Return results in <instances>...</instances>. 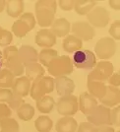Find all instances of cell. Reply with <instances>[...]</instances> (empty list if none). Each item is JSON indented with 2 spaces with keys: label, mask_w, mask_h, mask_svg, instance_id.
<instances>
[{
  "label": "cell",
  "mask_w": 120,
  "mask_h": 132,
  "mask_svg": "<svg viewBox=\"0 0 120 132\" xmlns=\"http://www.w3.org/2000/svg\"><path fill=\"white\" fill-rule=\"evenodd\" d=\"M58 56L57 50L53 48H44L38 53V61L42 66L48 67L50 62Z\"/></svg>",
  "instance_id": "cell-26"
},
{
  "label": "cell",
  "mask_w": 120,
  "mask_h": 132,
  "mask_svg": "<svg viewBox=\"0 0 120 132\" xmlns=\"http://www.w3.org/2000/svg\"><path fill=\"white\" fill-rule=\"evenodd\" d=\"M54 83L56 92L60 97L70 96L73 94L74 90H75L74 81L67 76H61V77L55 78Z\"/></svg>",
  "instance_id": "cell-12"
},
{
  "label": "cell",
  "mask_w": 120,
  "mask_h": 132,
  "mask_svg": "<svg viewBox=\"0 0 120 132\" xmlns=\"http://www.w3.org/2000/svg\"><path fill=\"white\" fill-rule=\"evenodd\" d=\"M12 114L11 109L8 106V105L0 103V121L10 117Z\"/></svg>",
  "instance_id": "cell-38"
},
{
  "label": "cell",
  "mask_w": 120,
  "mask_h": 132,
  "mask_svg": "<svg viewBox=\"0 0 120 132\" xmlns=\"http://www.w3.org/2000/svg\"><path fill=\"white\" fill-rule=\"evenodd\" d=\"M118 73H119V75H120V69H119V72H118Z\"/></svg>",
  "instance_id": "cell-47"
},
{
  "label": "cell",
  "mask_w": 120,
  "mask_h": 132,
  "mask_svg": "<svg viewBox=\"0 0 120 132\" xmlns=\"http://www.w3.org/2000/svg\"><path fill=\"white\" fill-rule=\"evenodd\" d=\"M19 19L23 20L24 22H26L28 24V26L30 27L31 31L33 30V28L36 27V24H37V20H36V17L33 14L30 13V12H26V13H23L22 15L20 16Z\"/></svg>",
  "instance_id": "cell-35"
},
{
  "label": "cell",
  "mask_w": 120,
  "mask_h": 132,
  "mask_svg": "<svg viewBox=\"0 0 120 132\" xmlns=\"http://www.w3.org/2000/svg\"><path fill=\"white\" fill-rule=\"evenodd\" d=\"M107 82H108L109 86H112V87H116V88H118L120 86V75L119 73L117 72V73H114L113 72V74L109 77V79L107 80Z\"/></svg>",
  "instance_id": "cell-41"
},
{
  "label": "cell",
  "mask_w": 120,
  "mask_h": 132,
  "mask_svg": "<svg viewBox=\"0 0 120 132\" xmlns=\"http://www.w3.org/2000/svg\"><path fill=\"white\" fill-rule=\"evenodd\" d=\"M101 105L106 108H113L117 106L120 104V89L112 86H107L106 93L104 98L99 100Z\"/></svg>",
  "instance_id": "cell-14"
},
{
  "label": "cell",
  "mask_w": 120,
  "mask_h": 132,
  "mask_svg": "<svg viewBox=\"0 0 120 132\" xmlns=\"http://www.w3.org/2000/svg\"><path fill=\"white\" fill-rule=\"evenodd\" d=\"M17 116L23 121L31 120L35 116V109L32 105L24 103L18 110H17Z\"/></svg>",
  "instance_id": "cell-30"
},
{
  "label": "cell",
  "mask_w": 120,
  "mask_h": 132,
  "mask_svg": "<svg viewBox=\"0 0 120 132\" xmlns=\"http://www.w3.org/2000/svg\"><path fill=\"white\" fill-rule=\"evenodd\" d=\"M118 132H120V130H119V131H118Z\"/></svg>",
  "instance_id": "cell-48"
},
{
  "label": "cell",
  "mask_w": 120,
  "mask_h": 132,
  "mask_svg": "<svg viewBox=\"0 0 120 132\" xmlns=\"http://www.w3.org/2000/svg\"><path fill=\"white\" fill-rule=\"evenodd\" d=\"M31 86H32V82L26 76H21L15 79L11 90L14 94L22 98H25L28 95H30Z\"/></svg>",
  "instance_id": "cell-17"
},
{
  "label": "cell",
  "mask_w": 120,
  "mask_h": 132,
  "mask_svg": "<svg viewBox=\"0 0 120 132\" xmlns=\"http://www.w3.org/2000/svg\"><path fill=\"white\" fill-rule=\"evenodd\" d=\"M74 69V66L72 63V59L68 55H61L57 56L50 62L47 67L48 73L53 77H61V76H67L71 74Z\"/></svg>",
  "instance_id": "cell-2"
},
{
  "label": "cell",
  "mask_w": 120,
  "mask_h": 132,
  "mask_svg": "<svg viewBox=\"0 0 120 132\" xmlns=\"http://www.w3.org/2000/svg\"><path fill=\"white\" fill-rule=\"evenodd\" d=\"M36 105H37V109L40 113H50L51 110L54 109L55 101L51 96L45 95L42 98H40L37 101Z\"/></svg>",
  "instance_id": "cell-25"
},
{
  "label": "cell",
  "mask_w": 120,
  "mask_h": 132,
  "mask_svg": "<svg viewBox=\"0 0 120 132\" xmlns=\"http://www.w3.org/2000/svg\"><path fill=\"white\" fill-rule=\"evenodd\" d=\"M88 23L95 28H104L110 21V14L104 7H95L87 15Z\"/></svg>",
  "instance_id": "cell-9"
},
{
  "label": "cell",
  "mask_w": 120,
  "mask_h": 132,
  "mask_svg": "<svg viewBox=\"0 0 120 132\" xmlns=\"http://www.w3.org/2000/svg\"><path fill=\"white\" fill-rule=\"evenodd\" d=\"M57 5L63 11H71L72 9H74L75 0H59L57 2Z\"/></svg>",
  "instance_id": "cell-37"
},
{
  "label": "cell",
  "mask_w": 120,
  "mask_h": 132,
  "mask_svg": "<svg viewBox=\"0 0 120 132\" xmlns=\"http://www.w3.org/2000/svg\"><path fill=\"white\" fill-rule=\"evenodd\" d=\"M25 9V2L23 0L6 1V13L12 18L20 17Z\"/></svg>",
  "instance_id": "cell-23"
},
{
  "label": "cell",
  "mask_w": 120,
  "mask_h": 132,
  "mask_svg": "<svg viewBox=\"0 0 120 132\" xmlns=\"http://www.w3.org/2000/svg\"><path fill=\"white\" fill-rule=\"evenodd\" d=\"M88 122L92 123L96 127L111 126V110L104 105H98L87 116Z\"/></svg>",
  "instance_id": "cell-4"
},
{
  "label": "cell",
  "mask_w": 120,
  "mask_h": 132,
  "mask_svg": "<svg viewBox=\"0 0 120 132\" xmlns=\"http://www.w3.org/2000/svg\"><path fill=\"white\" fill-rule=\"evenodd\" d=\"M1 30H2V27H0V31H1Z\"/></svg>",
  "instance_id": "cell-46"
},
{
  "label": "cell",
  "mask_w": 120,
  "mask_h": 132,
  "mask_svg": "<svg viewBox=\"0 0 120 132\" xmlns=\"http://www.w3.org/2000/svg\"><path fill=\"white\" fill-rule=\"evenodd\" d=\"M15 79V75L10 70L6 68L0 69V88L11 89Z\"/></svg>",
  "instance_id": "cell-28"
},
{
  "label": "cell",
  "mask_w": 120,
  "mask_h": 132,
  "mask_svg": "<svg viewBox=\"0 0 120 132\" xmlns=\"http://www.w3.org/2000/svg\"><path fill=\"white\" fill-rule=\"evenodd\" d=\"M96 128L97 127L93 125L92 123L90 122H81L79 125H78V129L77 132H95L96 131Z\"/></svg>",
  "instance_id": "cell-39"
},
{
  "label": "cell",
  "mask_w": 120,
  "mask_h": 132,
  "mask_svg": "<svg viewBox=\"0 0 120 132\" xmlns=\"http://www.w3.org/2000/svg\"><path fill=\"white\" fill-rule=\"evenodd\" d=\"M35 42L40 47L51 48L56 44V37L50 29H41L36 35Z\"/></svg>",
  "instance_id": "cell-11"
},
{
  "label": "cell",
  "mask_w": 120,
  "mask_h": 132,
  "mask_svg": "<svg viewBox=\"0 0 120 132\" xmlns=\"http://www.w3.org/2000/svg\"><path fill=\"white\" fill-rule=\"evenodd\" d=\"M111 123L114 126H120V105L111 110Z\"/></svg>",
  "instance_id": "cell-36"
},
{
  "label": "cell",
  "mask_w": 120,
  "mask_h": 132,
  "mask_svg": "<svg viewBox=\"0 0 120 132\" xmlns=\"http://www.w3.org/2000/svg\"><path fill=\"white\" fill-rule=\"evenodd\" d=\"M72 63L78 69H93L97 64V57L91 50H81L73 54Z\"/></svg>",
  "instance_id": "cell-5"
},
{
  "label": "cell",
  "mask_w": 120,
  "mask_h": 132,
  "mask_svg": "<svg viewBox=\"0 0 120 132\" xmlns=\"http://www.w3.org/2000/svg\"><path fill=\"white\" fill-rule=\"evenodd\" d=\"M95 132H114V128L112 126H107V125L98 126L96 128V131Z\"/></svg>",
  "instance_id": "cell-43"
},
{
  "label": "cell",
  "mask_w": 120,
  "mask_h": 132,
  "mask_svg": "<svg viewBox=\"0 0 120 132\" xmlns=\"http://www.w3.org/2000/svg\"><path fill=\"white\" fill-rule=\"evenodd\" d=\"M82 40L73 35H68L67 37H65V39H63V43H62V48L68 53H71V52L75 53L78 50H82Z\"/></svg>",
  "instance_id": "cell-22"
},
{
  "label": "cell",
  "mask_w": 120,
  "mask_h": 132,
  "mask_svg": "<svg viewBox=\"0 0 120 132\" xmlns=\"http://www.w3.org/2000/svg\"><path fill=\"white\" fill-rule=\"evenodd\" d=\"M116 43L110 37H104L98 39L95 45V52L98 58L101 60H107L114 55L116 51Z\"/></svg>",
  "instance_id": "cell-8"
},
{
  "label": "cell",
  "mask_w": 120,
  "mask_h": 132,
  "mask_svg": "<svg viewBox=\"0 0 120 132\" xmlns=\"http://www.w3.org/2000/svg\"><path fill=\"white\" fill-rule=\"evenodd\" d=\"M71 31L73 36L81 39L82 42L91 40L96 36L95 28L85 21H78V22L73 23L71 26Z\"/></svg>",
  "instance_id": "cell-10"
},
{
  "label": "cell",
  "mask_w": 120,
  "mask_h": 132,
  "mask_svg": "<svg viewBox=\"0 0 120 132\" xmlns=\"http://www.w3.org/2000/svg\"><path fill=\"white\" fill-rule=\"evenodd\" d=\"M96 0H76L74 10L78 15H88L97 5Z\"/></svg>",
  "instance_id": "cell-24"
},
{
  "label": "cell",
  "mask_w": 120,
  "mask_h": 132,
  "mask_svg": "<svg viewBox=\"0 0 120 132\" xmlns=\"http://www.w3.org/2000/svg\"><path fill=\"white\" fill-rule=\"evenodd\" d=\"M7 104H8V106H9L11 110H17L23 104H24V100H23L22 97H20V96H18V95L13 93V95L11 96V98L7 102Z\"/></svg>",
  "instance_id": "cell-33"
},
{
  "label": "cell",
  "mask_w": 120,
  "mask_h": 132,
  "mask_svg": "<svg viewBox=\"0 0 120 132\" xmlns=\"http://www.w3.org/2000/svg\"><path fill=\"white\" fill-rule=\"evenodd\" d=\"M108 4L111 9L119 11L120 10V0H109Z\"/></svg>",
  "instance_id": "cell-42"
},
{
  "label": "cell",
  "mask_w": 120,
  "mask_h": 132,
  "mask_svg": "<svg viewBox=\"0 0 120 132\" xmlns=\"http://www.w3.org/2000/svg\"><path fill=\"white\" fill-rule=\"evenodd\" d=\"M29 32H31L30 27L21 19L16 20L12 25V34H14L17 38H24Z\"/></svg>",
  "instance_id": "cell-29"
},
{
  "label": "cell",
  "mask_w": 120,
  "mask_h": 132,
  "mask_svg": "<svg viewBox=\"0 0 120 132\" xmlns=\"http://www.w3.org/2000/svg\"><path fill=\"white\" fill-rule=\"evenodd\" d=\"M12 95H13V92L11 89L0 88V103H3V104L7 103Z\"/></svg>",
  "instance_id": "cell-40"
},
{
  "label": "cell",
  "mask_w": 120,
  "mask_h": 132,
  "mask_svg": "<svg viewBox=\"0 0 120 132\" xmlns=\"http://www.w3.org/2000/svg\"><path fill=\"white\" fill-rule=\"evenodd\" d=\"M55 129L57 132H76L78 122L72 116H63L57 120Z\"/></svg>",
  "instance_id": "cell-19"
},
{
  "label": "cell",
  "mask_w": 120,
  "mask_h": 132,
  "mask_svg": "<svg viewBox=\"0 0 120 132\" xmlns=\"http://www.w3.org/2000/svg\"><path fill=\"white\" fill-rule=\"evenodd\" d=\"M55 88L54 79L50 76H45L38 78L32 83L31 90H30V96L31 98L36 101L42 98L44 96L53 92Z\"/></svg>",
  "instance_id": "cell-3"
},
{
  "label": "cell",
  "mask_w": 120,
  "mask_h": 132,
  "mask_svg": "<svg viewBox=\"0 0 120 132\" xmlns=\"http://www.w3.org/2000/svg\"><path fill=\"white\" fill-rule=\"evenodd\" d=\"M35 127L38 130V132H50V130L53 127V121L49 116H40L35 121Z\"/></svg>",
  "instance_id": "cell-27"
},
{
  "label": "cell",
  "mask_w": 120,
  "mask_h": 132,
  "mask_svg": "<svg viewBox=\"0 0 120 132\" xmlns=\"http://www.w3.org/2000/svg\"><path fill=\"white\" fill-rule=\"evenodd\" d=\"M87 88L88 93L91 96H93L95 99L100 100L104 98L105 93H106V89L107 86L105 85L104 82H99V81H95V80H87Z\"/></svg>",
  "instance_id": "cell-20"
},
{
  "label": "cell",
  "mask_w": 120,
  "mask_h": 132,
  "mask_svg": "<svg viewBox=\"0 0 120 132\" xmlns=\"http://www.w3.org/2000/svg\"><path fill=\"white\" fill-rule=\"evenodd\" d=\"M57 112L62 116H73L79 110V101L74 95L61 97L56 103Z\"/></svg>",
  "instance_id": "cell-7"
},
{
  "label": "cell",
  "mask_w": 120,
  "mask_h": 132,
  "mask_svg": "<svg viewBox=\"0 0 120 132\" xmlns=\"http://www.w3.org/2000/svg\"><path fill=\"white\" fill-rule=\"evenodd\" d=\"M0 132H20V126L16 119L8 117L0 121Z\"/></svg>",
  "instance_id": "cell-31"
},
{
  "label": "cell",
  "mask_w": 120,
  "mask_h": 132,
  "mask_svg": "<svg viewBox=\"0 0 120 132\" xmlns=\"http://www.w3.org/2000/svg\"><path fill=\"white\" fill-rule=\"evenodd\" d=\"M3 68H6L15 75V77H21L25 72V65L20 60L18 53L10 56L5 60H3Z\"/></svg>",
  "instance_id": "cell-13"
},
{
  "label": "cell",
  "mask_w": 120,
  "mask_h": 132,
  "mask_svg": "<svg viewBox=\"0 0 120 132\" xmlns=\"http://www.w3.org/2000/svg\"><path fill=\"white\" fill-rule=\"evenodd\" d=\"M78 101H79V109L86 116L98 105L97 99H95L88 92H84L81 94Z\"/></svg>",
  "instance_id": "cell-18"
},
{
  "label": "cell",
  "mask_w": 120,
  "mask_h": 132,
  "mask_svg": "<svg viewBox=\"0 0 120 132\" xmlns=\"http://www.w3.org/2000/svg\"><path fill=\"white\" fill-rule=\"evenodd\" d=\"M113 71H114V66L110 61L101 60L97 62L93 69L88 75V79L99 82H106L109 77L113 74Z\"/></svg>",
  "instance_id": "cell-6"
},
{
  "label": "cell",
  "mask_w": 120,
  "mask_h": 132,
  "mask_svg": "<svg viewBox=\"0 0 120 132\" xmlns=\"http://www.w3.org/2000/svg\"><path fill=\"white\" fill-rule=\"evenodd\" d=\"M18 56L25 66L38 61V52L32 45H22L18 48Z\"/></svg>",
  "instance_id": "cell-15"
},
{
  "label": "cell",
  "mask_w": 120,
  "mask_h": 132,
  "mask_svg": "<svg viewBox=\"0 0 120 132\" xmlns=\"http://www.w3.org/2000/svg\"><path fill=\"white\" fill-rule=\"evenodd\" d=\"M6 8V1L5 0H0V13L4 11Z\"/></svg>",
  "instance_id": "cell-44"
},
{
  "label": "cell",
  "mask_w": 120,
  "mask_h": 132,
  "mask_svg": "<svg viewBox=\"0 0 120 132\" xmlns=\"http://www.w3.org/2000/svg\"><path fill=\"white\" fill-rule=\"evenodd\" d=\"M108 33L113 39L120 40V20H116L110 25Z\"/></svg>",
  "instance_id": "cell-34"
},
{
  "label": "cell",
  "mask_w": 120,
  "mask_h": 132,
  "mask_svg": "<svg viewBox=\"0 0 120 132\" xmlns=\"http://www.w3.org/2000/svg\"><path fill=\"white\" fill-rule=\"evenodd\" d=\"M3 68V57H2V51L0 50V69Z\"/></svg>",
  "instance_id": "cell-45"
},
{
  "label": "cell",
  "mask_w": 120,
  "mask_h": 132,
  "mask_svg": "<svg viewBox=\"0 0 120 132\" xmlns=\"http://www.w3.org/2000/svg\"><path fill=\"white\" fill-rule=\"evenodd\" d=\"M57 1L55 0H38L36 2V20L39 27L46 29L50 27L55 20Z\"/></svg>",
  "instance_id": "cell-1"
},
{
  "label": "cell",
  "mask_w": 120,
  "mask_h": 132,
  "mask_svg": "<svg viewBox=\"0 0 120 132\" xmlns=\"http://www.w3.org/2000/svg\"><path fill=\"white\" fill-rule=\"evenodd\" d=\"M50 30L55 35L56 38L67 37L71 31V24L66 18L55 19L54 22L50 26Z\"/></svg>",
  "instance_id": "cell-16"
},
{
  "label": "cell",
  "mask_w": 120,
  "mask_h": 132,
  "mask_svg": "<svg viewBox=\"0 0 120 132\" xmlns=\"http://www.w3.org/2000/svg\"><path fill=\"white\" fill-rule=\"evenodd\" d=\"M25 74H26V77L31 82H33L38 78L44 77L45 74V70L40 63L35 62V63H30L25 66Z\"/></svg>",
  "instance_id": "cell-21"
},
{
  "label": "cell",
  "mask_w": 120,
  "mask_h": 132,
  "mask_svg": "<svg viewBox=\"0 0 120 132\" xmlns=\"http://www.w3.org/2000/svg\"><path fill=\"white\" fill-rule=\"evenodd\" d=\"M13 40V34L7 30L2 29L0 31V46L7 47Z\"/></svg>",
  "instance_id": "cell-32"
}]
</instances>
